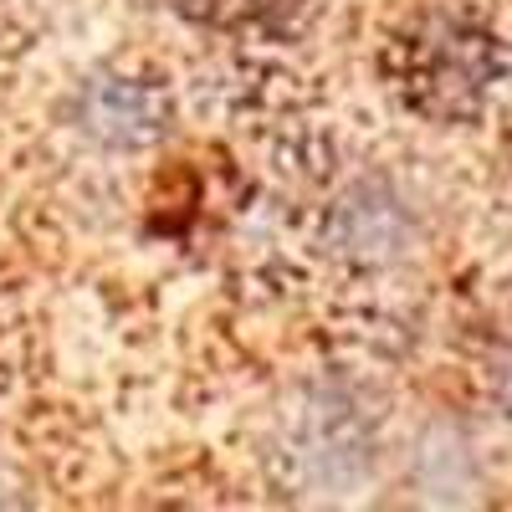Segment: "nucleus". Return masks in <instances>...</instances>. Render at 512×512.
<instances>
[{"instance_id":"f257e3e1","label":"nucleus","mask_w":512,"mask_h":512,"mask_svg":"<svg viewBox=\"0 0 512 512\" xmlns=\"http://www.w3.org/2000/svg\"><path fill=\"white\" fill-rule=\"evenodd\" d=\"M507 72V52L487 21L461 6H431L410 16L384 47L390 93L431 123L477 118Z\"/></svg>"}]
</instances>
